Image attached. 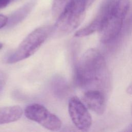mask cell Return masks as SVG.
<instances>
[{"label": "cell", "mask_w": 132, "mask_h": 132, "mask_svg": "<svg viewBox=\"0 0 132 132\" xmlns=\"http://www.w3.org/2000/svg\"><path fill=\"white\" fill-rule=\"evenodd\" d=\"M130 7L129 0H105L97 15L101 20L98 31L104 43L116 38L120 32Z\"/></svg>", "instance_id": "cell-2"}, {"label": "cell", "mask_w": 132, "mask_h": 132, "mask_svg": "<svg viewBox=\"0 0 132 132\" xmlns=\"http://www.w3.org/2000/svg\"><path fill=\"white\" fill-rule=\"evenodd\" d=\"M71 1V0H53L52 8L53 16L57 18Z\"/></svg>", "instance_id": "cell-11"}, {"label": "cell", "mask_w": 132, "mask_h": 132, "mask_svg": "<svg viewBox=\"0 0 132 132\" xmlns=\"http://www.w3.org/2000/svg\"><path fill=\"white\" fill-rule=\"evenodd\" d=\"M53 31V26L46 25L35 29L20 44L7 59L12 64L25 59L35 54Z\"/></svg>", "instance_id": "cell-4"}, {"label": "cell", "mask_w": 132, "mask_h": 132, "mask_svg": "<svg viewBox=\"0 0 132 132\" xmlns=\"http://www.w3.org/2000/svg\"><path fill=\"white\" fill-rule=\"evenodd\" d=\"M37 0H30L12 13L8 18L9 27L15 26L22 22L31 11L37 4Z\"/></svg>", "instance_id": "cell-8"}, {"label": "cell", "mask_w": 132, "mask_h": 132, "mask_svg": "<svg viewBox=\"0 0 132 132\" xmlns=\"http://www.w3.org/2000/svg\"><path fill=\"white\" fill-rule=\"evenodd\" d=\"M7 76L6 73L3 71L0 70V91L3 89L6 84Z\"/></svg>", "instance_id": "cell-12"}, {"label": "cell", "mask_w": 132, "mask_h": 132, "mask_svg": "<svg viewBox=\"0 0 132 132\" xmlns=\"http://www.w3.org/2000/svg\"><path fill=\"white\" fill-rule=\"evenodd\" d=\"M83 100L87 106L98 115L102 114L105 108V100L102 91L88 90L84 95Z\"/></svg>", "instance_id": "cell-7"}, {"label": "cell", "mask_w": 132, "mask_h": 132, "mask_svg": "<svg viewBox=\"0 0 132 132\" xmlns=\"http://www.w3.org/2000/svg\"><path fill=\"white\" fill-rule=\"evenodd\" d=\"M25 117L51 131H58L62 126L60 119L51 112L46 107L39 104L27 106L24 111Z\"/></svg>", "instance_id": "cell-5"}, {"label": "cell", "mask_w": 132, "mask_h": 132, "mask_svg": "<svg viewBox=\"0 0 132 132\" xmlns=\"http://www.w3.org/2000/svg\"><path fill=\"white\" fill-rule=\"evenodd\" d=\"M127 92L129 94H132V82L130 84L127 89Z\"/></svg>", "instance_id": "cell-15"}, {"label": "cell", "mask_w": 132, "mask_h": 132, "mask_svg": "<svg viewBox=\"0 0 132 132\" xmlns=\"http://www.w3.org/2000/svg\"><path fill=\"white\" fill-rule=\"evenodd\" d=\"M74 79L80 87L101 90L107 82V70L105 60L99 51L91 48L84 53L75 66Z\"/></svg>", "instance_id": "cell-1"}, {"label": "cell", "mask_w": 132, "mask_h": 132, "mask_svg": "<svg viewBox=\"0 0 132 132\" xmlns=\"http://www.w3.org/2000/svg\"><path fill=\"white\" fill-rule=\"evenodd\" d=\"M22 114V108L18 105L0 107V125L18 121Z\"/></svg>", "instance_id": "cell-9"}, {"label": "cell", "mask_w": 132, "mask_h": 132, "mask_svg": "<svg viewBox=\"0 0 132 132\" xmlns=\"http://www.w3.org/2000/svg\"><path fill=\"white\" fill-rule=\"evenodd\" d=\"M68 110L72 121L81 131L88 130L92 124V118L86 106L76 96L69 101Z\"/></svg>", "instance_id": "cell-6"}, {"label": "cell", "mask_w": 132, "mask_h": 132, "mask_svg": "<svg viewBox=\"0 0 132 132\" xmlns=\"http://www.w3.org/2000/svg\"><path fill=\"white\" fill-rule=\"evenodd\" d=\"M131 112H132V111H131Z\"/></svg>", "instance_id": "cell-17"}, {"label": "cell", "mask_w": 132, "mask_h": 132, "mask_svg": "<svg viewBox=\"0 0 132 132\" xmlns=\"http://www.w3.org/2000/svg\"><path fill=\"white\" fill-rule=\"evenodd\" d=\"M3 47V44L0 43V50Z\"/></svg>", "instance_id": "cell-16"}, {"label": "cell", "mask_w": 132, "mask_h": 132, "mask_svg": "<svg viewBox=\"0 0 132 132\" xmlns=\"http://www.w3.org/2000/svg\"><path fill=\"white\" fill-rule=\"evenodd\" d=\"M51 88L54 95L60 98H65L70 93L67 81L60 76H56L52 79Z\"/></svg>", "instance_id": "cell-10"}, {"label": "cell", "mask_w": 132, "mask_h": 132, "mask_svg": "<svg viewBox=\"0 0 132 132\" xmlns=\"http://www.w3.org/2000/svg\"><path fill=\"white\" fill-rule=\"evenodd\" d=\"M12 0H0V9L7 6Z\"/></svg>", "instance_id": "cell-14"}, {"label": "cell", "mask_w": 132, "mask_h": 132, "mask_svg": "<svg viewBox=\"0 0 132 132\" xmlns=\"http://www.w3.org/2000/svg\"><path fill=\"white\" fill-rule=\"evenodd\" d=\"M8 19L6 16L3 14H0V29L7 25Z\"/></svg>", "instance_id": "cell-13"}, {"label": "cell", "mask_w": 132, "mask_h": 132, "mask_svg": "<svg viewBox=\"0 0 132 132\" xmlns=\"http://www.w3.org/2000/svg\"><path fill=\"white\" fill-rule=\"evenodd\" d=\"M89 5V0H71L57 18L53 32L63 36L73 31L82 22Z\"/></svg>", "instance_id": "cell-3"}]
</instances>
